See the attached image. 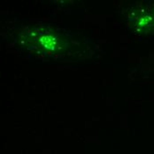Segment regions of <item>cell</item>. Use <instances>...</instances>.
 <instances>
[{
	"label": "cell",
	"instance_id": "obj_1",
	"mask_svg": "<svg viewBox=\"0 0 154 154\" xmlns=\"http://www.w3.org/2000/svg\"><path fill=\"white\" fill-rule=\"evenodd\" d=\"M9 40L18 51L46 60L76 62L97 53V46L82 34L42 21L20 25Z\"/></svg>",
	"mask_w": 154,
	"mask_h": 154
},
{
	"label": "cell",
	"instance_id": "obj_2",
	"mask_svg": "<svg viewBox=\"0 0 154 154\" xmlns=\"http://www.w3.org/2000/svg\"><path fill=\"white\" fill-rule=\"evenodd\" d=\"M127 24L134 33L143 37L154 36V16L151 1L131 4L125 12Z\"/></svg>",
	"mask_w": 154,
	"mask_h": 154
},
{
	"label": "cell",
	"instance_id": "obj_3",
	"mask_svg": "<svg viewBox=\"0 0 154 154\" xmlns=\"http://www.w3.org/2000/svg\"><path fill=\"white\" fill-rule=\"evenodd\" d=\"M151 6H152V14L154 16V1H151Z\"/></svg>",
	"mask_w": 154,
	"mask_h": 154
}]
</instances>
